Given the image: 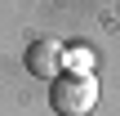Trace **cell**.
Returning a JSON list of instances; mask_svg holds the SVG:
<instances>
[{
  "label": "cell",
  "instance_id": "obj_2",
  "mask_svg": "<svg viewBox=\"0 0 120 116\" xmlns=\"http://www.w3.org/2000/svg\"><path fill=\"white\" fill-rule=\"evenodd\" d=\"M62 54H67V45H62V40L40 36V40H31V45H27V72L53 85V80L62 76Z\"/></svg>",
  "mask_w": 120,
  "mask_h": 116
},
{
  "label": "cell",
  "instance_id": "obj_1",
  "mask_svg": "<svg viewBox=\"0 0 120 116\" xmlns=\"http://www.w3.org/2000/svg\"><path fill=\"white\" fill-rule=\"evenodd\" d=\"M49 103H53L58 116H89L98 107V80H94V76L62 72V76L49 85Z\"/></svg>",
  "mask_w": 120,
  "mask_h": 116
},
{
  "label": "cell",
  "instance_id": "obj_3",
  "mask_svg": "<svg viewBox=\"0 0 120 116\" xmlns=\"http://www.w3.org/2000/svg\"><path fill=\"white\" fill-rule=\"evenodd\" d=\"M62 72H76V76H94V49L89 45H67V54H62Z\"/></svg>",
  "mask_w": 120,
  "mask_h": 116
}]
</instances>
